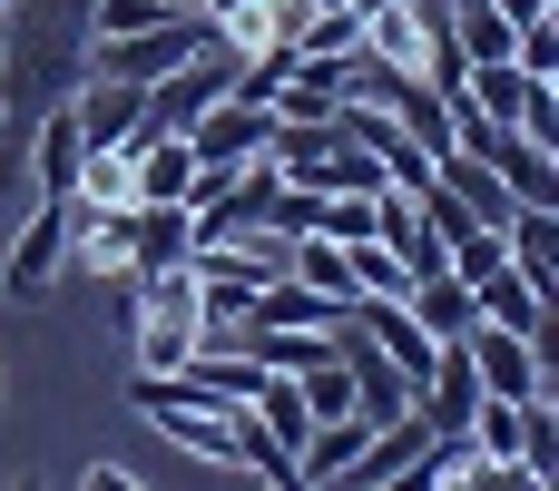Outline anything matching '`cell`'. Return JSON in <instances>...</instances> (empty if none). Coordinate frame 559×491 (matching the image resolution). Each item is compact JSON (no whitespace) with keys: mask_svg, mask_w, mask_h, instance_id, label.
Instances as JSON below:
<instances>
[{"mask_svg":"<svg viewBox=\"0 0 559 491\" xmlns=\"http://www.w3.org/2000/svg\"><path fill=\"white\" fill-rule=\"evenodd\" d=\"M452 138H462V148H472V157H481L521 207H559V157L540 148V138H521L511 118H452Z\"/></svg>","mask_w":559,"mask_h":491,"instance_id":"cell-1","label":"cell"},{"mask_svg":"<svg viewBox=\"0 0 559 491\" xmlns=\"http://www.w3.org/2000/svg\"><path fill=\"white\" fill-rule=\"evenodd\" d=\"M187 148H197V167H246V157L275 148V108L226 89V98H206V108L187 118Z\"/></svg>","mask_w":559,"mask_h":491,"instance_id":"cell-2","label":"cell"},{"mask_svg":"<svg viewBox=\"0 0 559 491\" xmlns=\"http://www.w3.org/2000/svg\"><path fill=\"white\" fill-rule=\"evenodd\" d=\"M462 354H472V374H481V394H511V404H531V394H550V354H540V335H511V325H481L472 315V335H462Z\"/></svg>","mask_w":559,"mask_h":491,"instance_id":"cell-3","label":"cell"},{"mask_svg":"<svg viewBox=\"0 0 559 491\" xmlns=\"http://www.w3.org/2000/svg\"><path fill=\"white\" fill-rule=\"evenodd\" d=\"M59 266H69V197H39V207L20 217V236L0 246V285H10V295H49Z\"/></svg>","mask_w":559,"mask_h":491,"instance_id":"cell-4","label":"cell"},{"mask_svg":"<svg viewBox=\"0 0 559 491\" xmlns=\"http://www.w3.org/2000/svg\"><path fill=\"white\" fill-rule=\"evenodd\" d=\"M69 118H79L88 148H138V138H157V128H147V89H138V79H98V69H88V89H69Z\"/></svg>","mask_w":559,"mask_h":491,"instance_id":"cell-5","label":"cell"},{"mask_svg":"<svg viewBox=\"0 0 559 491\" xmlns=\"http://www.w3.org/2000/svg\"><path fill=\"white\" fill-rule=\"evenodd\" d=\"M128 187H138L147 207H187V187H197V148H187V128L138 138V148H128Z\"/></svg>","mask_w":559,"mask_h":491,"instance_id":"cell-6","label":"cell"},{"mask_svg":"<svg viewBox=\"0 0 559 491\" xmlns=\"http://www.w3.org/2000/svg\"><path fill=\"white\" fill-rule=\"evenodd\" d=\"M128 226H138V197L128 207H79L69 197V266H88V276H128Z\"/></svg>","mask_w":559,"mask_h":491,"instance_id":"cell-7","label":"cell"},{"mask_svg":"<svg viewBox=\"0 0 559 491\" xmlns=\"http://www.w3.org/2000/svg\"><path fill=\"white\" fill-rule=\"evenodd\" d=\"M501 256L559 305V207H511V217H501Z\"/></svg>","mask_w":559,"mask_h":491,"instance_id":"cell-8","label":"cell"},{"mask_svg":"<svg viewBox=\"0 0 559 491\" xmlns=\"http://www.w3.org/2000/svg\"><path fill=\"white\" fill-rule=\"evenodd\" d=\"M472 315H481V325H511V335H540V325H550V295H540L521 266H491V276H472Z\"/></svg>","mask_w":559,"mask_h":491,"instance_id":"cell-9","label":"cell"},{"mask_svg":"<svg viewBox=\"0 0 559 491\" xmlns=\"http://www.w3.org/2000/svg\"><path fill=\"white\" fill-rule=\"evenodd\" d=\"M236 325H305V335H334V305H324L305 276H285V266H275V276L246 295V315H236Z\"/></svg>","mask_w":559,"mask_h":491,"instance_id":"cell-10","label":"cell"},{"mask_svg":"<svg viewBox=\"0 0 559 491\" xmlns=\"http://www.w3.org/2000/svg\"><path fill=\"white\" fill-rule=\"evenodd\" d=\"M79 157H88V138H79V118H69V98L39 118V138H29V177H39V197H69L79 187Z\"/></svg>","mask_w":559,"mask_h":491,"instance_id":"cell-11","label":"cell"},{"mask_svg":"<svg viewBox=\"0 0 559 491\" xmlns=\"http://www.w3.org/2000/svg\"><path fill=\"white\" fill-rule=\"evenodd\" d=\"M187 246H197V217H187V207H147V197H138V226H128V276H138V266H187Z\"/></svg>","mask_w":559,"mask_h":491,"instance_id":"cell-12","label":"cell"},{"mask_svg":"<svg viewBox=\"0 0 559 491\" xmlns=\"http://www.w3.org/2000/svg\"><path fill=\"white\" fill-rule=\"evenodd\" d=\"M403 305L423 315V335H432V344H462V335H472V285H462L452 266H442V276H413V285H403Z\"/></svg>","mask_w":559,"mask_h":491,"instance_id":"cell-13","label":"cell"},{"mask_svg":"<svg viewBox=\"0 0 559 491\" xmlns=\"http://www.w3.org/2000/svg\"><path fill=\"white\" fill-rule=\"evenodd\" d=\"M265 108H275V118H324V108H344V59H295Z\"/></svg>","mask_w":559,"mask_h":491,"instance_id":"cell-14","label":"cell"},{"mask_svg":"<svg viewBox=\"0 0 559 491\" xmlns=\"http://www.w3.org/2000/svg\"><path fill=\"white\" fill-rule=\"evenodd\" d=\"M285 276H305L334 315L354 305V266H344V246H334V236H285Z\"/></svg>","mask_w":559,"mask_h":491,"instance_id":"cell-15","label":"cell"},{"mask_svg":"<svg viewBox=\"0 0 559 491\" xmlns=\"http://www.w3.org/2000/svg\"><path fill=\"white\" fill-rule=\"evenodd\" d=\"M128 315H138V344H128L138 374H177L197 354V315H157V305H128Z\"/></svg>","mask_w":559,"mask_h":491,"instance_id":"cell-16","label":"cell"},{"mask_svg":"<svg viewBox=\"0 0 559 491\" xmlns=\"http://www.w3.org/2000/svg\"><path fill=\"white\" fill-rule=\"evenodd\" d=\"M295 394H305V413H314V423H334V413H354V364L324 344V354L295 374Z\"/></svg>","mask_w":559,"mask_h":491,"instance_id":"cell-17","label":"cell"},{"mask_svg":"<svg viewBox=\"0 0 559 491\" xmlns=\"http://www.w3.org/2000/svg\"><path fill=\"white\" fill-rule=\"evenodd\" d=\"M69 197H79V207H128V197H138V187H128V148H88Z\"/></svg>","mask_w":559,"mask_h":491,"instance_id":"cell-18","label":"cell"},{"mask_svg":"<svg viewBox=\"0 0 559 491\" xmlns=\"http://www.w3.org/2000/svg\"><path fill=\"white\" fill-rule=\"evenodd\" d=\"M344 266H354V295H403L413 276H403V256L383 246V236H354L344 246Z\"/></svg>","mask_w":559,"mask_h":491,"instance_id":"cell-19","label":"cell"},{"mask_svg":"<svg viewBox=\"0 0 559 491\" xmlns=\"http://www.w3.org/2000/svg\"><path fill=\"white\" fill-rule=\"evenodd\" d=\"M167 10H197V0H88V39H128V30H157Z\"/></svg>","mask_w":559,"mask_h":491,"instance_id":"cell-20","label":"cell"},{"mask_svg":"<svg viewBox=\"0 0 559 491\" xmlns=\"http://www.w3.org/2000/svg\"><path fill=\"white\" fill-rule=\"evenodd\" d=\"M383 197V187H373ZM373 197H324V217H314V236H334V246H354V236H373Z\"/></svg>","mask_w":559,"mask_h":491,"instance_id":"cell-21","label":"cell"},{"mask_svg":"<svg viewBox=\"0 0 559 491\" xmlns=\"http://www.w3.org/2000/svg\"><path fill=\"white\" fill-rule=\"evenodd\" d=\"M79 491H138L128 463H79Z\"/></svg>","mask_w":559,"mask_h":491,"instance_id":"cell-22","label":"cell"},{"mask_svg":"<svg viewBox=\"0 0 559 491\" xmlns=\"http://www.w3.org/2000/svg\"><path fill=\"white\" fill-rule=\"evenodd\" d=\"M10 39H20V30H10V0H0V49H10Z\"/></svg>","mask_w":559,"mask_h":491,"instance_id":"cell-23","label":"cell"},{"mask_svg":"<svg viewBox=\"0 0 559 491\" xmlns=\"http://www.w3.org/2000/svg\"><path fill=\"white\" fill-rule=\"evenodd\" d=\"M354 10H383V0H354Z\"/></svg>","mask_w":559,"mask_h":491,"instance_id":"cell-24","label":"cell"},{"mask_svg":"<svg viewBox=\"0 0 559 491\" xmlns=\"http://www.w3.org/2000/svg\"><path fill=\"white\" fill-rule=\"evenodd\" d=\"M0 118H10V98H0Z\"/></svg>","mask_w":559,"mask_h":491,"instance_id":"cell-25","label":"cell"}]
</instances>
